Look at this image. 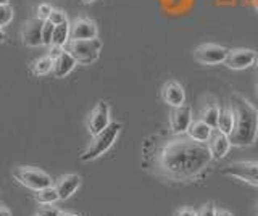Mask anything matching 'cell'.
<instances>
[{
  "mask_svg": "<svg viewBox=\"0 0 258 216\" xmlns=\"http://www.w3.org/2000/svg\"><path fill=\"white\" fill-rule=\"evenodd\" d=\"M149 170L166 181L190 182L205 171L213 155L207 142L194 140L189 134L152 137L144 146Z\"/></svg>",
  "mask_w": 258,
  "mask_h": 216,
  "instance_id": "1",
  "label": "cell"
},
{
  "mask_svg": "<svg viewBox=\"0 0 258 216\" xmlns=\"http://www.w3.org/2000/svg\"><path fill=\"white\" fill-rule=\"evenodd\" d=\"M231 108L234 113V129L229 140L236 147H248L258 135V110L245 97L236 94L231 97Z\"/></svg>",
  "mask_w": 258,
  "mask_h": 216,
  "instance_id": "2",
  "label": "cell"
},
{
  "mask_svg": "<svg viewBox=\"0 0 258 216\" xmlns=\"http://www.w3.org/2000/svg\"><path fill=\"white\" fill-rule=\"evenodd\" d=\"M119 131H121V124L118 121H111L105 129L94 134L91 143L83 152V155H81V160L83 162H91V160H95L100 155H103L113 146V142L116 140Z\"/></svg>",
  "mask_w": 258,
  "mask_h": 216,
  "instance_id": "3",
  "label": "cell"
},
{
  "mask_svg": "<svg viewBox=\"0 0 258 216\" xmlns=\"http://www.w3.org/2000/svg\"><path fill=\"white\" fill-rule=\"evenodd\" d=\"M102 42L99 39H71L68 42V52L81 65H91L100 57Z\"/></svg>",
  "mask_w": 258,
  "mask_h": 216,
  "instance_id": "4",
  "label": "cell"
},
{
  "mask_svg": "<svg viewBox=\"0 0 258 216\" xmlns=\"http://www.w3.org/2000/svg\"><path fill=\"white\" fill-rule=\"evenodd\" d=\"M13 176L21 186L32 189L36 192L52 186L50 176H48L45 171L37 170V168H32V166H18L16 170H13Z\"/></svg>",
  "mask_w": 258,
  "mask_h": 216,
  "instance_id": "5",
  "label": "cell"
},
{
  "mask_svg": "<svg viewBox=\"0 0 258 216\" xmlns=\"http://www.w3.org/2000/svg\"><path fill=\"white\" fill-rule=\"evenodd\" d=\"M223 174L258 186V162H236L226 166Z\"/></svg>",
  "mask_w": 258,
  "mask_h": 216,
  "instance_id": "6",
  "label": "cell"
},
{
  "mask_svg": "<svg viewBox=\"0 0 258 216\" xmlns=\"http://www.w3.org/2000/svg\"><path fill=\"white\" fill-rule=\"evenodd\" d=\"M228 49H224L221 45L216 44H204L197 47L194 57L202 65H218V63H224L226 57H228Z\"/></svg>",
  "mask_w": 258,
  "mask_h": 216,
  "instance_id": "7",
  "label": "cell"
},
{
  "mask_svg": "<svg viewBox=\"0 0 258 216\" xmlns=\"http://www.w3.org/2000/svg\"><path fill=\"white\" fill-rule=\"evenodd\" d=\"M169 124H171L173 134H185L192 124V108L184 103L181 107H174L169 116Z\"/></svg>",
  "mask_w": 258,
  "mask_h": 216,
  "instance_id": "8",
  "label": "cell"
},
{
  "mask_svg": "<svg viewBox=\"0 0 258 216\" xmlns=\"http://www.w3.org/2000/svg\"><path fill=\"white\" fill-rule=\"evenodd\" d=\"M110 107L107 102H99L94 107L91 116H89V132L92 135L100 132L102 129H105L110 124Z\"/></svg>",
  "mask_w": 258,
  "mask_h": 216,
  "instance_id": "9",
  "label": "cell"
},
{
  "mask_svg": "<svg viewBox=\"0 0 258 216\" xmlns=\"http://www.w3.org/2000/svg\"><path fill=\"white\" fill-rule=\"evenodd\" d=\"M256 53L250 49H232L228 52L224 65L231 69H245L255 63Z\"/></svg>",
  "mask_w": 258,
  "mask_h": 216,
  "instance_id": "10",
  "label": "cell"
},
{
  "mask_svg": "<svg viewBox=\"0 0 258 216\" xmlns=\"http://www.w3.org/2000/svg\"><path fill=\"white\" fill-rule=\"evenodd\" d=\"M44 21L45 20L32 18V20H29L26 23V25H24L23 33H21L24 45H28V47L44 45V42H42V26H44Z\"/></svg>",
  "mask_w": 258,
  "mask_h": 216,
  "instance_id": "11",
  "label": "cell"
},
{
  "mask_svg": "<svg viewBox=\"0 0 258 216\" xmlns=\"http://www.w3.org/2000/svg\"><path fill=\"white\" fill-rule=\"evenodd\" d=\"M161 97L168 103V105L174 107H181L185 103V92L182 89V86L176 81H168L163 89H161Z\"/></svg>",
  "mask_w": 258,
  "mask_h": 216,
  "instance_id": "12",
  "label": "cell"
},
{
  "mask_svg": "<svg viewBox=\"0 0 258 216\" xmlns=\"http://www.w3.org/2000/svg\"><path fill=\"white\" fill-rule=\"evenodd\" d=\"M231 140H229V135L223 134L221 131L213 129L212 132V137L208 140V147L212 150V155L213 158H223L226 157V154L229 152L231 149Z\"/></svg>",
  "mask_w": 258,
  "mask_h": 216,
  "instance_id": "13",
  "label": "cell"
},
{
  "mask_svg": "<svg viewBox=\"0 0 258 216\" xmlns=\"http://www.w3.org/2000/svg\"><path fill=\"white\" fill-rule=\"evenodd\" d=\"M71 39H95L97 37V26L92 20L79 18L71 25L70 31Z\"/></svg>",
  "mask_w": 258,
  "mask_h": 216,
  "instance_id": "14",
  "label": "cell"
},
{
  "mask_svg": "<svg viewBox=\"0 0 258 216\" xmlns=\"http://www.w3.org/2000/svg\"><path fill=\"white\" fill-rule=\"evenodd\" d=\"M79 184H81V176H78V174H64V176H61V178L55 184V189H56V192H58L60 200L70 198L78 190Z\"/></svg>",
  "mask_w": 258,
  "mask_h": 216,
  "instance_id": "15",
  "label": "cell"
},
{
  "mask_svg": "<svg viewBox=\"0 0 258 216\" xmlns=\"http://www.w3.org/2000/svg\"><path fill=\"white\" fill-rule=\"evenodd\" d=\"M76 58L68 50H63L58 57L53 60V76L55 78H64L68 76L73 68L76 66Z\"/></svg>",
  "mask_w": 258,
  "mask_h": 216,
  "instance_id": "16",
  "label": "cell"
},
{
  "mask_svg": "<svg viewBox=\"0 0 258 216\" xmlns=\"http://www.w3.org/2000/svg\"><path fill=\"white\" fill-rule=\"evenodd\" d=\"M212 132H213V127H210L205 121H202V119L192 121V124L187 129V134L190 137L199 142H208L210 137H212Z\"/></svg>",
  "mask_w": 258,
  "mask_h": 216,
  "instance_id": "17",
  "label": "cell"
},
{
  "mask_svg": "<svg viewBox=\"0 0 258 216\" xmlns=\"http://www.w3.org/2000/svg\"><path fill=\"white\" fill-rule=\"evenodd\" d=\"M218 118H220V107H218L215 102L207 103V105L204 107V110H202V113H200L202 121H205L210 127L216 129V127H218Z\"/></svg>",
  "mask_w": 258,
  "mask_h": 216,
  "instance_id": "18",
  "label": "cell"
},
{
  "mask_svg": "<svg viewBox=\"0 0 258 216\" xmlns=\"http://www.w3.org/2000/svg\"><path fill=\"white\" fill-rule=\"evenodd\" d=\"M218 131H221L223 134L229 135L234 129V113L232 108H224L220 110V118H218Z\"/></svg>",
  "mask_w": 258,
  "mask_h": 216,
  "instance_id": "19",
  "label": "cell"
},
{
  "mask_svg": "<svg viewBox=\"0 0 258 216\" xmlns=\"http://www.w3.org/2000/svg\"><path fill=\"white\" fill-rule=\"evenodd\" d=\"M70 31H71V25L68 21L61 23V25L55 26V31H53V37H52V45H58V47H63L70 41Z\"/></svg>",
  "mask_w": 258,
  "mask_h": 216,
  "instance_id": "20",
  "label": "cell"
},
{
  "mask_svg": "<svg viewBox=\"0 0 258 216\" xmlns=\"http://www.w3.org/2000/svg\"><path fill=\"white\" fill-rule=\"evenodd\" d=\"M31 71L36 76H45V75H48L50 71H53V58H50L48 55H47V57L37 58L31 65Z\"/></svg>",
  "mask_w": 258,
  "mask_h": 216,
  "instance_id": "21",
  "label": "cell"
},
{
  "mask_svg": "<svg viewBox=\"0 0 258 216\" xmlns=\"http://www.w3.org/2000/svg\"><path fill=\"white\" fill-rule=\"evenodd\" d=\"M36 200L42 205H52L56 202V200H60V195H58V192H56L55 186H48L45 189L37 190Z\"/></svg>",
  "mask_w": 258,
  "mask_h": 216,
  "instance_id": "22",
  "label": "cell"
},
{
  "mask_svg": "<svg viewBox=\"0 0 258 216\" xmlns=\"http://www.w3.org/2000/svg\"><path fill=\"white\" fill-rule=\"evenodd\" d=\"M53 31H55V25H52L50 21L45 20L44 26H42V42L44 45H52V37H53Z\"/></svg>",
  "mask_w": 258,
  "mask_h": 216,
  "instance_id": "23",
  "label": "cell"
},
{
  "mask_svg": "<svg viewBox=\"0 0 258 216\" xmlns=\"http://www.w3.org/2000/svg\"><path fill=\"white\" fill-rule=\"evenodd\" d=\"M13 20V9L10 5H0V28L7 26Z\"/></svg>",
  "mask_w": 258,
  "mask_h": 216,
  "instance_id": "24",
  "label": "cell"
},
{
  "mask_svg": "<svg viewBox=\"0 0 258 216\" xmlns=\"http://www.w3.org/2000/svg\"><path fill=\"white\" fill-rule=\"evenodd\" d=\"M48 21H50L52 25L58 26V25H61V23L68 21V20H67V15H64L61 10H52L50 17H48Z\"/></svg>",
  "mask_w": 258,
  "mask_h": 216,
  "instance_id": "25",
  "label": "cell"
},
{
  "mask_svg": "<svg viewBox=\"0 0 258 216\" xmlns=\"http://www.w3.org/2000/svg\"><path fill=\"white\" fill-rule=\"evenodd\" d=\"M216 214V206L213 202H208L197 211V216H215Z\"/></svg>",
  "mask_w": 258,
  "mask_h": 216,
  "instance_id": "26",
  "label": "cell"
},
{
  "mask_svg": "<svg viewBox=\"0 0 258 216\" xmlns=\"http://www.w3.org/2000/svg\"><path fill=\"white\" fill-rule=\"evenodd\" d=\"M60 210L58 208H55L52 205H44V206H40V210H39V216H60Z\"/></svg>",
  "mask_w": 258,
  "mask_h": 216,
  "instance_id": "27",
  "label": "cell"
},
{
  "mask_svg": "<svg viewBox=\"0 0 258 216\" xmlns=\"http://www.w3.org/2000/svg\"><path fill=\"white\" fill-rule=\"evenodd\" d=\"M52 7L48 5V4H40L37 7V18L40 20H48V17H50V13H52Z\"/></svg>",
  "mask_w": 258,
  "mask_h": 216,
  "instance_id": "28",
  "label": "cell"
},
{
  "mask_svg": "<svg viewBox=\"0 0 258 216\" xmlns=\"http://www.w3.org/2000/svg\"><path fill=\"white\" fill-rule=\"evenodd\" d=\"M176 216H197V211L192 210V208H189V206H184V208H181V210H177Z\"/></svg>",
  "mask_w": 258,
  "mask_h": 216,
  "instance_id": "29",
  "label": "cell"
},
{
  "mask_svg": "<svg viewBox=\"0 0 258 216\" xmlns=\"http://www.w3.org/2000/svg\"><path fill=\"white\" fill-rule=\"evenodd\" d=\"M63 50H64L63 47H58V45H50V53H48V57L55 60V58L58 57V55H60Z\"/></svg>",
  "mask_w": 258,
  "mask_h": 216,
  "instance_id": "30",
  "label": "cell"
},
{
  "mask_svg": "<svg viewBox=\"0 0 258 216\" xmlns=\"http://www.w3.org/2000/svg\"><path fill=\"white\" fill-rule=\"evenodd\" d=\"M0 216H12V213H10V210H8V208L0 205Z\"/></svg>",
  "mask_w": 258,
  "mask_h": 216,
  "instance_id": "31",
  "label": "cell"
},
{
  "mask_svg": "<svg viewBox=\"0 0 258 216\" xmlns=\"http://www.w3.org/2000/svg\"><path fill=\"white\" fill-rule=\"evenodd\" d=\"M215 216H232V214L229 211H226V210H216Z\"/></svg>",
  "mask_w": 258,
  "mask_h": 216,
  "instance_id": "32",
  "label": "cell"
},
{
  "mask_svg": "<svg viewBox=\"0 0 258 216\" xmlns=\"http://www.w3.org/2000/svg\"><path fill=\"white\" fill-rule=\"evenodd\" d=\"M5 41V31L0 28V42H4Z\"/></svg>",
  "mask_w": 258,
  "mask_h": 216,
  "instance_id": "33",
  "label": "cell"
},
{
  "mask_svg": "<svg viewBox=\"0 0 258 216\" xmlns=\"http://www.w3.org/2000/svg\"><path fill=\"white\" fill-rule=\"evenodd\" d=\"M60 216H79V214H76V213H64V211H61V213H60Z\"/></svg>",
  "mask_w": 258,
  "mask_h": 216,
  "instance_id": "34",
  "label": "cell"
},
{
  "mask_svg": "<svg viewBox=\"0 0 258 216\" xmlns=\"http://www.w3.org/2000/svg\"><path fill=\"white\" fill-rule=\"evenodd\" d=\"M252 5L255 7V10L258 12V0H252Z\"/></svg>",
  "mask_w": 258,
  "mask_h": 216,
  "instance_id": "35",
  "label": "cell"
},
{
  "mask_svg": "<svg viewBox=\"0 0 258 216\" xmlns=\"http://www.w3.org/2000/svg\"><path fill=\"white\" fill-rule=\"evenodd\" d=\"M8 4V0H0V5H7Z\"/></svg>",
  "mask_w": 258,
  "mask_h": 216,
  "instance_id": "36",
  "label": "cell"
},
{
  "mask_svg": "<svg viewBox=\"0 0 258 216\" xmlns=\"http://www.w3.org/2000/svg\"><path fill=\"white\" fill-rule=\"evenodd\" d=\"M255 65H256V68H258V55L255 57Z\"/></svg>",
  "mask_w": 258,
  "mask_h": 216,
  "instance_id": "37",
  "label": "cell"
},
{
  "mask_svg": "<svg viewBox=\"0 0 258 216\" xmlns=\"http://www.w3.org/2000/svg\"><path fill=\"white\" fill-rule=\"evenodd\" d=\"M84 2H86V4H91V2H94V0H84Z\"/></svg>",
  "mask_w": 258,
  "mask_h": 216,
  "instance_id": "38",
  "label": "cell"
},
{
  "mask_svg": "<svg viewBox=\"0 0 258 216\" xmlns=\"http://www.w3.org/2000/svg\"><path fill=\"white\" fill-rule=\"evenodd\" d=\"M36 216H39V214H36Z\"/></svg>",
  "mask_w": 258,
  "mask_h": 216,
  "instance_id": "39",
  "label": "cell"
}]
</instances>
